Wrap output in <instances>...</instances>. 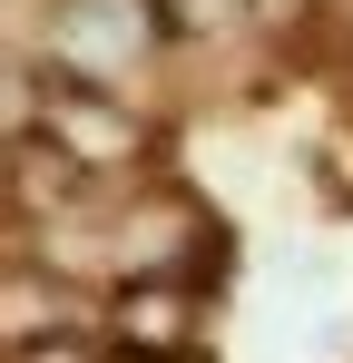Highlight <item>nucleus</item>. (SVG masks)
Here are the masks:
<instances>
[{"mask_svg":"<svg viewBox=\"0 0 353 363\" xmlns=\"http://www.w3.org/2000/svg\"><path fill=\"white\" fill-rule=\"evenodd\" d=\"M157 40H167L157 0H59L50 10V50L69 79H128L157 60Z\"/></svg>","mask_w":353,"mask_h":363,"instance_id":"obj_1","label":"nucleus"},{"mask_svg":"<svg viewBox=\"0 0 353 363\" xmlns=\"http://www.w3.org/2000/svg\"><path fill=\"white\" fill-rule=\"evenodd\" d=\"M50 138L89 167V177H99V167H128V157L147 147V138H138V118H128V108H108V89H89V79H69V69L50 79Z\"/></svg>","mask_w":353,"mask_h":363,"instance_id":"obj_2","label":"nucleus"},{"mask_svg":"<svg viewBox=\"0 0 353 363\" xmlns=\"http://www.w3.org/2000/svg\"><path fill=\"white\" fill-rule=\"evenodd\" d=\"M108 334H118V354H138V363H186L196 304H186V285H118Z\"/></svg>","mask_w":353,"mask_h":363,"instance_id":"obj_3","label":"nucleus"},{"mask_svg":"<svg viewBox=\"0 0 353 363\" xmlns=\"http://www.w3.org/2000/svg\"><path fill=\"white\" fill-rule=\"evenodd\" d=\"M108 363H138V354H108Z\"/></svg>","mask_w":353,"mask_h":363,"instance_id":"obj_4","label":"nucleus"}]
</instances>
